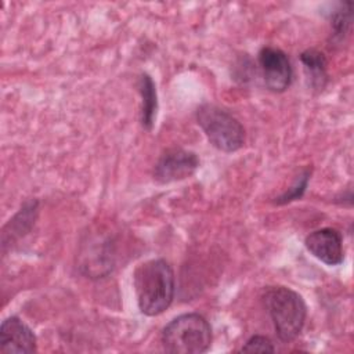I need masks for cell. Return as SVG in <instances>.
I'll list each match as a JSON object with an SVG mask.
<instances>
[{
	"label": "cell",
	"mask_w": 354,
	"mask_h": 354,
	"mask_svg": "<svg viewBox=\"0 0 354 354\" xmlns=\"http://www.w3.org/2000/svg\"><path fill=\"white\" fill-rule=\"evenodd\" d=\"M133 286L140 311L155 317L167 310L174 299V272L165 259H151L134 270Z\"/></svg>",
	"instance_id": "obj_1"
},
{
	"label": "cell",
	"mask_w": 354,
	"mask_h": 354,
	"mask_svg": "<svg viewBox=\"0 0 354 354\" xmlns=\"http://www.w3.org/2000/svg\"><path fill=\"white\" fill-rule=\"evenodd\" d=\"M263 301L278 337L282 342L295 340L300 335L307 315L303 297L286 286H268Z\"/></svg>",
	"instance_id": "obj_2"
},
{
	"label": "cell",
	"mask_w": 354,
	"mask_h": 354,
	"mask_svg": "<svg viewBox=\"0 0 354 354\" xmlns=\"http://www.w3.org/2000/svg\"><path fill=\"white\" fill-rule=\"evenodd\" d=\"M160 340L163 350L167 353L201 354L212 346V326L198 313L181 314L163 328Z\"/></svg>",
	"instance_id": "obj_3"
},
{
	"label": "cell",
	"mask_w": 354,
	"mask_h": 354,
	"mask_svg": "<svg viewBox=\"0 0 354 354\" xmlns=\"http://www.w3.org/2000/svg\"><path fill=\"white\" fill-rule=\"evenodd\" d=\"M195 118L207 141L218 151L235 152L243 145L245 129L227 109L206 102L198 106Z\"/></svg>",
	"instance_id": "obj_4"
},
{
	"label": "cell",
	"mask_w": 354,
	"mask_h": 354,
	"mask_svg": "<svg viewBox=\"0 0 354 354\" xmlns=\"http://www.w3.org/2000/svg\"><path fill=\"white\" fill-rule=\"evenodd\" d=\"M199 167L195 152L184 148H167L162 152L153 167V178L160 184H169L192 176Z\"/></svg>",
	"instance_id": "obj_5"
},
{
	"label": "cell",
	"mask_w": 354,
	"mask_h": 354,
	"mask_svg": "<svg viewBox=\"0 0 354 354\" xmlns=\"http://www.w3.org/2000/svg\"><path fill=\"white\" fill-rule=\"evenodd\" d=\"M259 65L270 91L282 93L290 86L293 69L288 55L281 48L264 46L259 51Z\"/></svg>",
	"instance_id": "obj_6"
},
{
	"label": "cell",
	"mask_w": 354,
	"mask_h": 354,
	"mask_svg": "<svg viewBox=\"0 0 354 354\" xmlns=\"http://www.w3.org/2000/svg\"><path fill=\"white\" fill-rule=\"evenodd\" d=\"M307 250L326 266H339L344 260L343 236L332 227L313 231L304 239Z\"/></svg>",
	"instance_id": "obj_7"
},
{
	"label": "cell",
	"mask_w": 354,
	"mask_h": 354,
	"mask_svg": "<svg viewBox=\"0 0 354 354\" xmlns=\"http://www.w3.org/2000/svg\"><path fill=\"white\" fill-rule=\"evenodd\" d=\"M37 346L33 330L18 317L11 315L0 326V353L24 354L35 353Z\"/></svg>",
	"instance_id": "obj_8"
},
{
	"label": "cell",
	"mask_w": 354,
	"mask_h": 354,
	"mask_svg": "<svg viewBox=\"0 0 354 354\" xmlns=\"http://www.w3.org/2000/svg\"><path fill=\"white\" fill-rule=\"evenodd\" d=\"M82 253V271L90 278H102L112 271L113 253L108 241L94 239Z\"/></svg>",
	"instance_id": "obj_9"
},
{
	"label": "cell",
	"mask_w": 354,
	"mask_h": 354,
	"mask_svg": "<svg viewBox=\"0 0 354 354\" xmlns=\"http://www.w3.org/2000/svg\"><path fill=\"white\" fill-rule=\"evenodd\" d=\"M300 61L311 90L317 93L322 91L328 83V61L324 53L315 48H308L300 54Z\"/></svg>",
	"instance_id": "obj_10"
},
{
	"label": "cell",
	"mask_w": 354,
	"mask_h": 354,
	"mask_svg": "<svg viewBox=\"0 0 354 354\" xmlns=\"http://www.w3.org/2000/svg\"><path fill=\"white\" fill-rule=\"evenodd\" d=\"M138 91L141 95V124L145 130L153 127L158 111L156 86L148 73H141L138 79Z\"/></svg>",
	"instance_id": "obj_11"
},
{
	"label": "cell",
	"mask_w": 354,
	"mask_h": 354,
	"mask_svg": "<svg viewBox=\"0 0 354 354\" xmlns=\"http://www.w3.org/2000/svg\"><path fill=\"white\" fill-rule=\"evenodd\" d=\"M353 21V3L343 1L337 3L336 8L330 12V28H332V40L335 43H342L348 33Z\"/></svg>",
	"instance_id": "obj_12"
},
{
	"label": "cell",
	"mask_w": 354,
	"mask_h": 354,
	"mask_svg": "<svg viewBox=\"0 0 354 354\" xmlns=\"http://www.w3.org/2000/svg\"><path fill=\"white\" fill-rule=\"evenodd\" d=\"M308 180H310V170H306L300 174V177L295 181V184L288 191H285L282 195L275 198L274 203L275 205H285V203H289L292 201H296V199L301 198L306 188H307Z\"/></svg>",
	"instance_id": "obj_13"
},
{
	"label": "cell",
	"mask_w": 354,
	"mask_h": 354,
	"mask_svg": "<svg viewBox=\"0 0 354 354\" xmlns=\"http://www.w3.org/2000/svg\"><path fill=\"white\" fill-rule=\"evenodd\" d=\"M241 351H245V353H274L275 347L267 336L254 335V336H252L246 340V343L242 346Z\"/></svg>",
	"instance_id": "obj_14"
}]
</instances>
